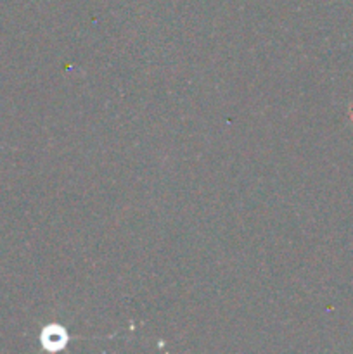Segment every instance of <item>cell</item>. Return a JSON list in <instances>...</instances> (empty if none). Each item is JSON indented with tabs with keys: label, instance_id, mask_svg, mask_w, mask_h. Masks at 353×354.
<instances>
[{
	"label": "cell",
	"instance_id": "6da1fadb",
	"mask_svg": "<svg viewBox=\"0 0 353 354\" xmlns=\"http://www.w3.org/2000/svg\"><path fill=\"white\" fill-rule=\"evenodd\" d=\"M42 344L48 349V351H59L68 344V334L59 325H48L44 332H42Z\"/></svg>",
	"mask_w": 353,
	"mask_h": 354
}]
</instances>
